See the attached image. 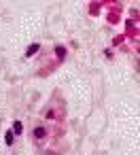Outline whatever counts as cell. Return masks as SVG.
I'll use <instances>...</instances> for the list:
<instances>
[{"mask_svg": "<svg viewBox=\"0 0 140 155\" xmlns=\"http://www.w3.org/2000/svg\"><path fill=\"white\" fill-rule=\"evenodd\" d=\"M64 115H66V110H64V104H62V100H51L45 108H43V113H41V117H43V121L47 123H60L62 119H64Z\"/></svg>", "mask_w": 140, "mask_h": 155, "instance_id": "obj_1", "label": "cell"}, {"mask_svg": "<svg viewBox=\"0 0 140 155\" xmlns=\"http://www.w3.org/2000/svg\"><path fill=\"white\" fill-rule=\"evenodd\" d=\"M49 136H51V130H49V125L45 121H36L32 125V130H30V138H32V142L36 147H43L49 140Z\"/></svg>", "mask_w": 140, "mask_h": 155, "instance_id": "obj_2", "label": "cell"}, {"mask_svg": "<svg viewBox=\"0 0 140 155\" xmlns=\"http://www.w3.org/2000/svg\"><path fill=\"white\" fill-rule=\"evenodd\" d=\"M38 47H41L38 43H34V45H30V49L26 51V58H32V55H36V53H38Z\"/></svg>", "mask_w": 140, "mask_h": 155, "instance_id": "obj_3", "label": "cell"}, {"mask_svg": "<svg viewBox=\"0 0 140 155\" xmlns=\"http://www.w3.org/2000/svg\"><path fill=\"white\" fill-rule=\"evenodd\" d=\"M13 132L15 134H21V121H15L13 123Z\"/></svg>", "mask_w": 140, "mask_h": 155, "instance_id": "obj_4", "label": "cell"}, {"mask_svg": "<svg viewBox=\"0 0 140 155\" xmlns=\"http://www.w3.org/2000/svg\"><path fill=\"white\" fill-rule=\"evenodd\" d=\"M57 58H60V60L64 58V47H57Z\"/></svg>", "mask_w": 140, "mask_h": 155, "instance_id": "obj_5", "label": "cell"}, {"mask_svg": "<svg viewBox=\"0 0 140 155\" xmlns=\"http://www.w3.org/2000/svg\"><path fill=\"white\" fill-rule=\"evenodd\" d=\"M11 142H13V132L7 134V144H11Z\"/></svg>", "mask_w": 140, "mask_h": 155, "instance_id": "obj_6", "label": "cell"}]
</instances>
